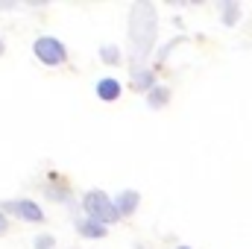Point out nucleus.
<instances>
[{"label":"nucleus","mask_w":252,"mask_h":249,"mask_svg":"<svg viewBox=\"0 0 252 249\" xmlns=\"http://www.w3.org/2000/svg\"><path fill=\"white\" fill-rule=\"evenodd\" d=\"M32 249H56V238H53V235H38L35 244H32Z\"/></svg>","instance_id":"obj_13"},{"label":"nucleus","mask_w":252,"mask_h":249,"mask_svg":"<svg viewBox=\"0 0 252 249\" xmlns=\"http://www.w3.org/2000/svg\"><path fill=\"white\" fill-rule=\"evenodd\" d=\"M135 249H147V247H144V244H135Z\"/></svg>","instance_id":"obj_17"},{"label":"nucleus","mask_w":252,"mask_h":249,"mask_svg":"<svg viewBox=\"0 0 252 249\" xmlns=\"http://www.w3.org/2000/svg\"><path fill=\"white\" fill-rule=\"evenodd\" d=\"M170 97H173V91H170L167 85H156V88L147 94V106L158 112V109H164V106L170 103Z\"/></svg>","instance_id":"obj_11"},{"label":"nucleus","mask_w":252,"mask_h":249,"mask_svg":"<svg viewBox=\"0 0 252 249\" xmlns=\"http://www.w3.org/2000/svg\"><path fill=\"white\" fill-rule=\"evenodd\" d=\"M100 62L103 64H121L124 62V53H121V47H115V44H103L100 47Z\"/></svg>","instance_id":"obj_12"},{"label":"nucleus","mask_w":252,"mask_h":249,"mask_svg":"<svg viewBox=\"0 0 252 249\" xmlns=\"http://www.w3.org/2000/svg\"><path fill=\"white\" fill-rule=\"evenodd\" d=\"M32 53H35L38 62L47 64V67H59V64L67 62V47L56 35H38L32 41Z\"/></svg>","instance_id":"obj_3"},{"label":"nucleus","mask_w":252,"mask_h":249,"mask_svg":"<svg viewBox=\"0 0 252 249\" xmlns=\"http://www.w3.org/2000/svg\"><path fill=\"white\" fill-rule=\"evenodd\" d=\"M220 21L226 24V27H235L238 21H241V3L238 0H220Z\"/></svg>","instance_id":"obj_10"},{"label":"nucleus","mask_w":252,"mask_h":249,"mask_svg":"<svg viewBox=\"0 0 252 249\" xmlns=\"http://www.w3.org/2000/svg\"><path fill=\"white\" fill-rule=\"evenodd\" d=\"M9 232V217L3 214V208H0V235H6Z\"/></svg>","instance_id":"obj_14"},{"label":"nucleus","mask_w":252,"mask_h":249,"mask_svg":"<svg viewBox=\"0 0 252 249\" xmlns=\"http://www.w3.org/2000/svg\"><path fill=\"white\" fill-rule=\"evenodd\" d=\"M176 249H190V247H176Z\"/></svg>","instance_id":"obj_18"},{"label":"nucleus","mask_w":252,"mask_h":249,"mask_svg":"<svg viewBox=\"0 0 252 249\" xmlns=\"http://www.w3.org/2000/svg\"><path fill=\"white\" fill-rule=\"evenodd\" d=\"M44 193H47L53 202H70V199H73V190L64 185L59 176H50V185L44 187Z\"/></svg>","instance_id":"obj_9"},{"label":"nucleus","mask_w":252,"mask_h":249,"mask_svg":"<svg viewBox=\"0 0 252 249\" xmlns=\"http://www.w3.org/2000/svg\"><path fill=\"white\" fill-rule=\"evenodd\" d=\"M115 205H118L121 220H124V217H132V214L138 211V205H141V193H138V190H132V187H124V190L115 196Z\"/></svg>","instance_id":"obj_6"},{"label":"nucleus","mask_w":252,"mask_h":249,"mask_svg":"<svg viewBox=\"0 0 252 249\" xmlns=\"http://www.w3.org/2000/svg\"><path fill=\"white\" fill-rule=\"evenodd\" d=\"M158 82H156V70L153 67H132V73H129V88L132 91H141V94H150L153 88H156Z\"/></svg>","instance_id":"obj_5"},{"label":"nucleus","mask_w":252,"mask_h":249,"mask_svg":"<svg viewBox=\"0 0 252 249\" xmlns=\"http://www.w3.org/2000/svg\"><path fill=\"white\" fill-rule=\"evenodd\" d=\"M3 53H6V44H3V38H0V56H3Z\"/></svg>","instance_id":"obj_16"},{"label":"nucleus","mask_w":252,"mask_h":249,"mask_svg":"<svg viewBox=\"0 0 252 249\" xmlns=\"http://www.w3.org/2000/svg\"><path fill=\"white\" fill-rule=\"evenodd\" d=\"M82 211H85V217H91V220H97V223H103V226H112V223L121 220L115 199H112L106 190H100V187L85 190V196H82Z\"/></svg>","instance_id":"obj_2"},{"label":"nucleus","mask_w":252,"mask_h":249,"mask_svg":"<svg viewBox=\"0 0 252 249\" xmlns=\"http://www.w3.org/2000/svg\"><path fill=\"white\" fill-rule=\"evenodd\" d=\"M106 229H109V226H103V223H97V220H91V217L76 220V232H79L82 238H88V241H100V238H106V235H109Z\"/></svg>","instance_id":"obj_7"},{"label":"nucleus","mask_w":252,"mask_h":249,"mask_svg":"<svg viewBox=\"0 0 252 249\" xmlns=\"http://www.w3.org/2000/svg\"><path fill=\"white\" fill-rule=\"evenodd\" d=\"M0 208H3L6 217H18L24 223H44V211L32 199H3Z\"/></svg>","instance_id":"obj_4"},{"label":"nucleus","mask_w":252,"mask_h":249,"mask_svg":"<svg viewBox=\"0 0 252 249\" xmlns=\"http://www.w3.org/2000/svg\"><path fill=\"white\" fill-rule=\"evenodd\" d=\"M94 91H97V97H100V100L115 103V100L121 97V91H124V88H121V82H118V79L106 76V79H100V82H97V88H94Z\"/></svg>","instance_id":"obj_8"},{"label":"nucleus","mask_w":252,"mask_h":249,"mask_svg":"<svg viewBox=\"0 0 252 249\" xmlns=\"http://www.w3.org/2000/svg\"><path fill=\"white\" fill-rule=\"evenodd\" d=\"M126 35H129V62L132 67H144V62L153 53L156 35H158V12L150 0H135L129 6V24H126Z\"/></svg>","instance_id":"obj_1"},{"label":"nucleus","mask_w":252,"mask_h":249,"mask_svg":"<svg viewBox=\"0 0 252 249\" xmlns=\"http://www.w3.org/2000/svg\"><path fill=\"white\" fill-rule=\"evenodd\" d=\"M3 9H15V3H0V12H3Z\"/></svg>","instance_id":"obj_15"}]
</instances>
